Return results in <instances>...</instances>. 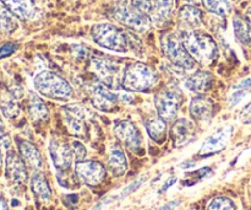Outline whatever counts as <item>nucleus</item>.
<instances>
[{"mask_svg": "<svg viewBox=\"0 0 251 210\" xmlns=\"http://www.w3.org/2000/svg\"><path fill=\"white\" fill-rule=\"evenodd\" d=\"M64 122L69 133L76 138H86L85 112L78 105H68L63 108Z\"/></svg>", "mask_w": 251, "mask_h": 210, "instance_id": "9d476101", "label": "nucleus"}, {"mask_svg": "<svg viewBox=\"0 0 251 210\" xmlns=\"http://www.w3.org/2000/svg\"><path fill=\"white\" fill-rule=\"evenodd\" d=\"M215 113V105L210 98L199 95L190 103V115L196 122H210Z\"/></svg>", "mask_w": 251, "mask_h": 210, "instance_id": "f3484780", "label": "nucleus"}, {"mask_svg": "<svg viewBox=\"0 0 251 210\" xmlns=\"http://www.w3.org/2000/svg\"><path fill=\"white\" fill-rule=\"evenodd\" d=\"M158 83V74L144 63L130 64L125 68L122 86L127 92H149Z\"/></svg>", "mask_w": 251, "mask_h": 210, "instance_id": "f03ea898", "label": "nucleus"}, {"mask_svg": "<svg viewBox=\"0 0 251 210\" xmlns=\"http://www.w3.org/2000/svg\"><path fill=\"white\" fill-rule=\"evenodd\" d=\"M180 204V201H173V202H169V203H167L166 206L162 207L159 210H174L176 208V207Z\"/></svg>", "mask_w": 251, "mask_h": 210, "instance_id": "a19ab883", "label": "nucleus"}, {"mask_svg": "<svg viewBox=\"0 0 251 210\" xmlns=\"http://www.w3.org/2000/svg\"><path fill=\"white\" fill-rule=\"evenodd\" d=\"M179 19H180L181 24L194 30L202 24V12L194 5H186V6L181 7L179 11Z\"/></svg>", "mask_w": 251, "mask_h": 210, "instance_id": "b1692460", "label": "nucleus"}, {"mask_svg": "<svg viewBox=\"0 0 251 210\" xmlns=\"http://www.w3.org/2000/svg\"><path fill=\"white\" fill-rule=\"evenodd\" d=\"M92 71L100 83L104 84L108 88H115L118 81V68L109 60L100 58H93L91 60Z\"/></svg>", "mask_w": 251, "mask_h": 210, "instance_id": "ddd939ff", "label": "nucleus"}, {"mask_svg": "<svg viewBox=\"0 0 251 210\" xmlns=\"http://www.w3.org/2000/svg\"><path fill=\"white\" fill-rule=\"evenodd\" d=\"M31 188L32 192L34 193V196L37 197L38 199L43 202H48L50 201L51 198V189L49 187L48 181L44 177L43 174L41 172H36L33 175L31 180Z\"/></svg>", "mask_w": 251, "mask_h": 210, "instance_id": "a878e982", "label": "nucleus"}, {"mask_svg": "<svg viewBox=\"0 0 251 210\" xmlns=\"http://www.w3.org/2000/svg\"><path fill=\"white\" fill-rule=\"evenodd\" d=\"M195 125L188 120H178L171 130L172 139L176 147L180 148L188 145L195 138Z\"/></svg>", "mask_w": 251, "mask_h": 210, "instance_id": "dca6fc26", "label": "nucleus"}, {"mask_svg": "<svg viewBox=\"0 0 251 210\" xmlns=\"http://www.w3.org/2000/svg\"><path fill=\"white\" fill-rule=\"evenodd\" d=\"M193 165H194V162H186V164H183L181 166L185 167V169H188V166H193Z\"/></svg>", "mask_w": 251, "mask_h": 210, "instance_id": "49530a36", "label": "nucleus"}, {"mask_svg": "<svg viewBox=\"0 0 251 210\" xmlns=\"http://www.w3.org/2000/svg\"><path fill=\"white\" fill-rule=\"evenodd\" d=\"M49 154L53 160L54 166L58 171H68L70 170L74 161L71 145L60 139H51L49 144Z\"/></svg>", "mask_w": 251, "mask_h": 210, "instance_id": "9b49d317", "label": "nucleus"}, {"mask_svg": "<svg viewBox=\"0 0 251 210\" xmlns=\"http://www.w3.org/2000/svg\"><path fill=\"white\" fill-rule=\"evenodd\" d=\"M70 145H71V151H73L74 160H75L76 162L83 161L86 155H87V151H86V148L83 147L82 143L77 142V140H74Z\"/></svg>", "mask_w": 251, "mask_h": 210, "instance_id": "f704fd0d", "label": "nucleus"}, {"mask_svg": "<svg viewBox=\"0 0 251 210\" xmlns=\"http://www.w3.org/2000/svg\"><path fill=\"white\" fill-rule=\"evenodd\" d=\"M114 133L118 139L135 154L142 150V137L136 125L130 120H118L114 124Z\"/></svg>", "mask_w": 251, "mask_h": 210, "instance_id": "1a4fd4ad", "label": "nucleus"}, {"mask_svg": "<svg viewBox=\"0 0 251 210\" xmlns=\"http://www.w3.org/2000/svg\"><path fill=\"white\" fill-rule=\"evenodd\" d=\"M208 210H237V207L232 199L227 197H217L211 201Z\"/></svg>", "mask_w": 251, "mask_h": 210, "instance_id": "473e14b6", "label": "nucleus"}, {"mask_svg": "<svg viewBox=\"0 0 251 210\" xmlns=\"http://www.w3.org/2000/svg\"><path fill=\"white\" fill-rule=\"evenodd\" d=\"M0 1L17 19L24 20V21L33 19L36 15V5L33 0H0Z\"/></svg>", "mask_w": 251, "mask_h": 210, "instance_id": "6ab92c4d", "label": "nucleus"}, {"mask_svg": "<svg viewBox=\"0 0 251 210\" xmlns=\"http://www.w3.org/2000/svg\"><path fill=\"white\" fill-rule=\"evenodd\" d=\"M183 102V96L176 91H161L154 97L157 112L166 122H173Z\"/></svg>", "mask_w": 251, "mask_h": 210, "instance_id": "6e6552de", "label": "nucleus"}, {"mask_svg": "<svg viewBox=\"0 0 251 210\" xmlns=\"http://www.w3.org/2000/svg\"><path fill=\"white\" fill-rule=\"evenodd\" d=\"M247 17H248V19H249L250 21H251V7H250L249 10H248V12H247Z\"/></svg>", "mask_w": 251, "mask_h": 210, "instance_id": "de8ad7c7", "label": "nucleus"}, {"mask_svg": "<svg viewBox=\"0 0 251 210\" xmlns=\"http://www.w3.org/2000/svg\"><path fill=\"white\" fill-rule=\"evenodd\" d=\"M184 1L189 2V4L194 5V6H198V5H200L202 2V0H184Z\"/></svg>", "mask_w": 251, "mask_h": 210, "instance_id": "c03bdc74", "label": "nucleus"}, {"mask_svg": "<svg viewBox=\"0 0 251 210\" xmlns=\"http://www.w3.org/2000/svg\"><path fill=\"white\" fill-rule=\"evenodd\" d=\"M10 145H11V139H10V135L2 134L1 137H0V151L1 152L6 151V150L10 148Z\"/></svg>", "mask_w": 251, "mask_h": 210, "instance_id": "4c0bfd02", "label": "nucleus"}, {"mask_svg": "<svg viewBox=\"0 0 251 210\" xmlns=\"http://www.w3.org/2000/svg\"><path fill=\"white\" fill-rule=\"evenodd\" d=\"M16 29V16L9 9L0 5V33L10 34Z\"/></svg>", "mask_w": 251, "mask_h": 210, "instance_id": "cd10ccee", "label": "nucleus"}, {"mask_svg": "<svg viewBox=\"0 0 251 210\" xmlns=\"http://www.w3.org/2000/svg\"><path fill=\"white\" fill-rule=\"evenodd\" d=\"M172 9H173V0H153L151 21L158 25L164 24L171 16Z\"/></svg>", "mask_w": 251, "mask_h": 210, "instance_id": "bb28decb", "label": "nucleus"}, {"mask_svg": "<svg viewBox=\"0 0 251 210\" xmlns=\"http://www.w3.org/2000/svg\"><path fill=\"white\" fill-rule=\"evenodd\" d=\"M7 92H9V95H11L15 100H17V98H21L22 95H24V90H22L21 86H19V85L10 86Z\"/></svg>", "mask_w": 251, "mask_h": 210, "instance_id": "e433bc0d", "label": "nucleus"}, {"mask_svg": "<svg viewBox=\"0 0 251 210\" xmlns=\"http://www.w3.org/2000/svg\"><path fill=\"white\" fill-rule=\"evenodd\" d=\"M131 5L137 11L151 19L152 10H153V0H132Z\"/></svg>", "mask_w": 251, "mask_h": 210, "instance_id": "72a5a7b5", "label": "nucleus"}, {"mask_svg": "<svg viewBox=\"0 0 251 210\" xmlns=\"http://www.w3.org/2000/svg\"><path fill=\"white\" fill-rule=\"evenodd\" d=\"M27 110H28L29 117L34 123H42L48 118L49 111L44 101L41 97L36 95V93H29L28 105H27Z\"/></svg>", "mask_w": 251, "mask_h": 210, "instance_id": "4be33fe9", "label": "nucleus"}, {"mask_svg": "<svg viewBox=\"0 0 251 210\" xmlns=\"http://www.w3.org/2000/svg\"><path fill=\"white\" fill-rule=\"evenodd\" d=\"M75 174L82 183L90 187H97L105 180L107 170L100 162L83 160L75 164Z\"/></svg>", "mask_w": 251, "mask_h": 210, "instance_id": "0eeeda50", "label": "nucleus"}, {"mask_svg": "<svg viewBox=\"0 0 251 210\" xmlns=\"http://www.w3.org/2000/svg\"><path fill=\"white\" fill-rule=\"evenodd\" d=\"M142 181H144V179L139 180V181H137V182H134V183H132L131 186H130V187H127V188L125 189V191H124V193L122 194V197H124V196H127V194H129V193H131L132 191H135V189H136V188H139V186H140V184L142 183Z\"/></svg>", "mask_w": 251, "mask_h": 210, "instance_id": "ea45409f", "label": "nucleus"}, {"mask_svg": "<svg viewBox=\"0 0 251 210\" xmlns=\"http://www.w3.org/2000/svg\"><path fill=\"white\" fill-rule=\"evenodd\" d=\"M17 145H19L20 156L24 160L25 165L31 170L38 171L42 167V157L38 149L31 142H27V140H20Z\"/></svg>", "mask_w": 251, "mask_h": 210, "instance_id": "aec40b11", "label": "nucleus"}, {"mask_svg": "<svg viewBox=\"0 0 251 210\" xmlns=\"http://www.w3.org/2000/svg\"><path fill=\"white\" fill-rule=\"evenodd\" d=\"M251 89V79H247V80H243L242 83H239L238 85L234 86L233 89V93H232V97L229 100V105L235 106L245 97V95L248 93Z\"/></svg>", "mask_w": 251, "mask_h": 210, "instance_id": "7c9ffc66", "label": "nucleus"}, {"mask_svg": "<svg viewBox=\"0 0 251 210\" xmlns=\"http://www.w3.org/2000/svg\"><path fill=\"white\" fill-rule=\"evenodd\" d=\"M232 127H226L223 128V129H220L216 134L211 135V137L203 143L199 155H200V156H210V155L220 152L221 150L225 149L227 143L229 142L230 137H232Z\"/></svg>", "mask_w": 251, "mask_h": 210, "instance_id": "2eb2a0df", "label": "nucleus"}, {"mask_svg": "<svg viewBox=\"0 0 251 210\" xmlns=\"http://www.w3.org/2000/svg\"><path fill=\"white\" fill-rule=\"evenodd\" d=\"M180 38L186 51L198 63L211 65L217 59V44L210 34L195 30H186L181 33Z\"/></svg>", "mask_w": 251, "mask_h": 210, "instance_id": "f257e3e1", "label": "nucleus"}, {"mask_svg": "<svg viewBox=\"0 0 251 210\" xmlns=\"http://www.w3.org/2000/svg\"><path fill=\"white\" fill-rule=\"evenodd\" d=\"M1 155H2V152L0 151V169H1V165H2V160H1Z\"/></svg>", "mask_w": 251, "mask_h": 210, "instance_id": "09e8293b", "label": "nucleus"}, {"mask_svg": "<svg viewBox=\"0 0 251 210\" xmlns=\"http://www.w3.org/2000/svg\"><path fill=\"white\" fill-rule=\"evenodd\" d=\"M108 170L112 172L113 176L120 177L126 172L127 161L124 151L119 145H113L108 157Z\"/></svg>", "mask_w": 251, "mask_h": 210, "instance_id": "412c9836", "label": "nucleus"}, {"mask_svg": "<svg viewBox=\"0 0 251 210\" xmlns=\"http://www.w3.org/2000/svg\"><path fill=\"white\" fill-rule=\"evenodd\" d=\"M17 44L16 43H5L4 46L0 48V59L6 58V57L11 56L14 52H16L17 49Z\"/></svg>", "mask_w": 251, "mask_h": 210, "instance_id": "c9c22d12", "label": "nucleus"}, {"mask_svg": "<svg viewBox=\"0 0 251 210\" xmlns=\"http://www.w3.org/2000/svg\"><path fill=\"white\" fill-rule=\"evenodd\" d=\"M145 127H146L147 134L150 135L152 140L157 143H163L166 140L167 137V122L158 117L151 118V120H147L145 123Z\"/></svg>", "mask_w": 251, "mask_h": 210, "instance_id": "393cba45", "label": "nucleus"}, {"mask_svg": "<svg viewBox=\"0 0 251 210\" xmlns=\"http://www.w3.org/2000/svg\"><path fill=\"white\" fill-rule=\"evenodd\" d=\"M113 16L118 22L134 30L135 32H146L151 27V19L130 6L126 0H120L113 9Z\"/></svg>", "mask_w": 251, "mask_h": 210, "instance_id": "423d86ee", "label": "nucleus"}, {"mask_svg": "<svg viewBox=\"0 0 251 210\" xmlns=\"http://www.w3.org/2000/svg\"><path fill=\"white\" fill-rule=\"evenodd\" d=\"M4 134V123H2V120H1V116H0V137Z\"/></svg>", "mask_w": 251, "mask_h": 210, "instance_id": "a18cd8bd", "label": "nucleus"}, {"mask_svg": "<svg viewBox=\"0 0 251 210\" xmlns=\"http://www.w3.org/2000/svg\"><path fill=\"white\" fill-rule=\"evenodd\" d=\"M92 39L105 49L126 53L130 48L129 34L112 24H97L91 30Z\"/></svg>", "mask_w": 251, "mask_h": 210, "instance_id": "7ed1b4c3", "label": "nucleus"}, {"mask_svg": "<svg viewBox=\"0 0 251 210\" xmlns=\"http://www.w3.org/2000/svg\"><path fill=\"white\" fill-rule=\"evenodd\" d=\"M162 49L167 58L179 68L184 70H191L195 68V59L190 56L184 47L180 37L174 33H167L162 37Z\"/></svg>", "mask_w": 251, "mask_h": 210, "instance_id": "39448f33", "label": "nucleus"}, {"mask_svg": "<svg viewBox=\"0 0 251 210\" xmlns=\"http://www.w3.org/2000/svg\"><path fill=\"white\" fill-rule=\"evenodd\" d=\"M0 110L4 113V116L6 118H16L20 113V106L17 105V102L15 101V98L10 95V97H5L2 96L0 98Z\"/></svg>", "mask_w": 251, "mask_h": 210, "instance_id": "c756f323", "label": "nucleus"}, {"mask_svg": "<svg viewBox=\"0 0 251 210\" xmlns=\"http://www.w3.org/2000/svg\"><path fill=\"white\" fill-rule=\"evenodd\" d=\"M176 182V177H172V179H169L168 181H167V183H164V186H163V188H162V192H164V191H167V189L169 188V187L172 186V184H174Z\"/></svg>", "mask_w": 251, "mask_h": 210, "instance_id": "79ce46f5", "label": "nucleus"}, {"mask_svg": "<svg viewBox=\"0 0 251 210\" xmlns=\"http://www.w3.org/2000/svg\"><path fill=\"white\" fill-rule=\"evenodd\" d=\"M5 172L6 179L14 184H25L27 182V169L21 156H17L16 152L9 151L5 160Z\"/></svg>", "mask_w": 251, "mask_h": 210, "instance_id": "4468645a", "label": "nucleus"}, {"mask_svg": "<svg viewBox=\"0 0 251 210\" xmlns=\"http://www.w3.org/2000/svg\"><path fill=\"white\" fill-rule=\"evenodd\" d=\"M34 88L41 95L56 101H66L73 95L70 84L53 71H42L34 78Z\"/></svg>", "mask_w": 251, "mask_h": 210, "instance_id": "20e7f679", "label": "nucleus"}, {"mask_svg": "<svg viewBox=\"0 0 251 210\" xmlns=\"http://www.w3.org/2000/svg\"><path fill=\"white\" fill-rule=\"evenodd\" d=\"M213 85V75L210 71L200 70L194 73L185 80V88L196 95L207 92Z\"/></svg>", "mask_w": 251, "mask_h": 210, "instance_id": "a211bd4d", "label": "nucleus"}, {"mask_svg": "<svg viewBox=\"0 0 251 210\" xmlns=\"http://www.w3.org/2000/svg\"><path fill=\"white\" fill-rule=\"evenodd\" d=\"M58 181L64 188H75L78 186V177L76 174H71L70 170L68 171H59Z\"/></svg>", "mask_w": 251, "mask_h": 210, "instance_id": "2f4dec72", "label": "nucleus"}, {"mask_svg": "<svg viewBox=\"0 0 251 210\" xmlns=\"http://www.w3.org/2000/svg\"><path fill=\"white\" fill-rule=\"evenodd\" d=\"M90 96L92 105L100 111H104V112L112 111L117 105L118 96L113 93L108 89V86L100 81L97 84H93L90 91Z\"/></svg>", "mask_w": 251, "mask_h": 210, "instance_id": "f8f14e48", "label": "nucleus"}, {"mask_svg": "<svg viewBox=\"0 0 251 210\" xmlns=\"http://www.w3.org/2000/svg\"><path fill=\"white\" fill-rule=\"evenodd\" d=\"M206 9L218 16H227L232 10L229 0H202Z\"/></svg>", "mask_w": 251, "mask_h": 210, "instance_id": "c85d7f7f", "label": "nucleus"}, {"mask_svg": "<svg viewBox=\"0 0 251 210\" xmlns=\"http://www.w3.org/2000/svg\"><path fill=\"white\" fill-rule=\"evenodd\" d=\"M0 210H9V207H7L6 202L2 198H0Z\"/></svg>", "mask_w": 251, "mask_h": 210, "instance_id": "37998d69", "label": "nucleus"}, {"mask_svg": "<svg viewBox=\"0 0 251 210\" xmlns=\"http://www.w3.org/2000/svg\"><path fill=\"white\" fill-rule=\"evenodd\" d=\"M242 120H243V122H245V123L251 122V102L244 108V110H243Z\"/></svg>", "mask_w": 251, "mask_h": 210, "instance_id": "58836bf2", "label": "nucleus"}, {"mask_svg": "<svg viewBox=\"0 0 251 210\" xmlns=\"http://www.w3.org/2000/svg\"><path fill=\"white\" fill-rule=\"evenodd\" d=\"M233 29L238 41L245 46L251 47V21L248 17L235 15L233 17Z\"/></svg>", "mask_w": 251, "mask_h": 210, "instance_id": "5701e85b", "label": "nucleus"}]
</instances>
